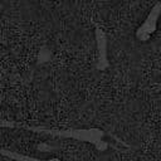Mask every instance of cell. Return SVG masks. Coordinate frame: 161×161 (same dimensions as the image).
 Masks as SVG:
<instances>
[{
  "mask_svg": "<svg viewBox=\"0 0 161 161\" xmlns=\"http://www.w3.org/2000/svg\"><path fill=\"white\" fill-rule=\"evenodd\" d=\"M160 13H161V3H157V4L153 6V9L151 10V13L148 14L146 21H145V23L142 24V26L138 29V31H137L138 38L146 39V38H148V36L151 35V33H152V31L155 30V28H156V23H157V18H158Z\"/></svg>",
  "mask_w": 161,
  "mask_h": 161,
  "instance_id": "1",
  "label": "cell"
}]
</instances>
